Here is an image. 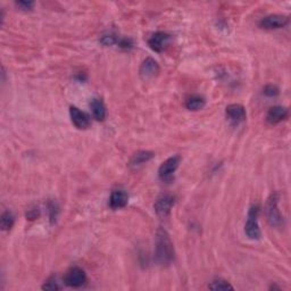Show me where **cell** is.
Masks as SVG:
<instances>
[{
    "label": "cell",
    "mask_w": 291,
    "mask_h": 291,
    "mask_svg": "<svg viewBox=\"0 0 291 291\" xmlns=\"http://www.w3.org/2000/svg\"><path fill=\"white\" fill-rule=\"evenodd\" d=\"M159 71L160 69L158 63H157L154 58H151V57H148L140 65L139 74L142 80L147 81L156 78V76L159 74Z\"/></svg>",
    "instance_id": "obj_8"
},
{
    "label": "cell",
    "mask_w": 291,
    "mask_h": 291,
    "mask_svg": "<svg viewBox=\"0 0 291 291\" xmlns=\"http://www.w3.org/2000/svg\"><path fill=\"white\" fill-rule=\"evenodd\" d=\"M227 118L233 125H238V124L242 123L246 120V109L240 104H231L229 105L225 109Z\"/></svg>",
    "instance_id": "obj_9"
},
{
    "label": "cell",
    "mask_w": 291,
    "mask_h": 291,
    "mask_svg": "<svg viewBox=\"0 0 291 291\" xmlns=\"http://www.w3.org/2000/svg\"><path fill=\"white\" fill-rule=\"evenodd\" d=\"M289 23V17L284 15H280V14H272V15H267L264 18H262L260 22V26L265 30H278V28H282Z\"/></svg>",
    "instance_id": "obj_7"
},
{
    "label": "cell",
    "mask_w": 291,
    "mask_h": 291,
    "mask_svg": "<svg viewBox=\"0 0 291 291\" xmlns=\"http://www.w3.org/2000/svg\"><path fill=\"white\" fill-rule=\"evenodd\" d=\"M208 288L211 290H235V288L227 280H223L221 278L214 279L211 284L208 285Z\"/></svg>",
    "instance_id": "obj_18"
},
{
    "label": "cell",
    "mask_w": 291,
    "mask_h": 291,
    "mask_svg": "<svg viewBox=\"0 0 291 291\" xmlns=\"http://www.w3.org/2000/svg\"><path fill=\"white\" fill-rule=\"evenodd\" d=\"M42 289L44 290H49V291H55V290H59L60 287L55 276H50V278L46 281L45 284L42 285Z\"/></svg>",
    "instance_id": "obj_19"
},
{
    "label": "cell",
    "mask_w": 291,
    "mask_h": 291,
    "mask_svg": "<svg viewBox=\"0 0 291 291\" xmlns=\"http://www.w3.org/2000/svg\"><path fill=\"white\" fill-rule=\"evenodd\" d=\"M171 41V36L166 32H156L152 35L149 40H148V45L151 48V50H154L156 52H161L166 47L169 46Z\"/></svg>",
    "instance_id": "obj_11"
},
{
    "label": "cell",
    "mask_w": 291,
    "mask_h": 291,
    "mask_svg": "<svg viewBox=\"0 0 291 291\" xmlns=\"http://www.w3.org/2000/svg\"><path fill=\"white\" fill-rule=\"evenodd\" d=\"M128 203V195L124 190H114L109 197V207L112 209L124 208Z\"/></svg>",
    "instance_id": "obj_13"
},
{
    "label": "cell",
    "mask_w": 291,
    "mask_h": 291,
    "mask_svg": "<svg viewBox=\"0 0 291 291\" xmlns=\"http://www.w3.org/2000/svg\"><path fill=\"white\" fill-rule=\"evenodd\" d=\"M175 260V251L173 242L171 240L169 232L163 228H159L156 233L155 243V261L160 266H169Z\"/></svg>",
    "instance_id": "obj_1"
},
{
    "label": "cell",
    "mask_w": 291,
    "mask_h": 291,
    "mask_svg": "<svg viewBox=\"0 0 291 291\" xmlns=\"http://www.w3.org/2000/svg\"><path fill=\"white\" fill-rule=\"evenodd\" d=\"M15 6L17 8H20L21 11L27 12V11H32L33 7H35V3L33 2H17L15 3Z\"/></svg>",
    "instance_id": "obj_23"
},
{
    "label": "cell",
    "mask_w": 291,
    "mask_h": 291,
    "mask_svg": "<svg viewBox=\"0 0 291 291\" xmlns=\"http://www.w3.org/2000/svg\"><path fill=\"white\" fill-rule=\"evenodd\" d=\"M87 274L85 272L80 269L78 266H73L66 272V274L64 276V282L68 287L71 288H80L87 283Z\"/></svg>",
    "instance_id": "obj_5"
},
{
    "label": "cell",
    "mask_w": 291,
    "mask_h": 291,
    "mask_svg": "<svg viewBox=\"0 0 291 291\" xmlns=\"http://www.w3.org/2000/svg\"><path fill=\"white\" fill-rule=\"evenodd\" d=\"M279 204V195L274 192L270 196L266 205V214L267 219L272 227H281L283 224V218L278 207Z\"/></svg>",
    "instance_id": "obj_4"
},
{
    "label": "cell",
    "mask_w": 291,
    "mask_h": 291,
    "mask_svg": "<svg viewBox=\"0 0 291 291\" xmlns=\"http://www.w3.org/2000/svg\"><path fill=\"white\" fill-rule=\"evenodd\" d=\"M90 108H91L93 117L96 118L97 121L99 122L105 121V118H106L107 115V111L106 106H105V104L102 99L93 98L91 100V103H90Z\"/></svg>",
    "instance_id": "obj_15"
},
{
    "label": "cell",
    "mask_w": 291,
    "mask_h": 291,
    "mask_svg": "<svg viewBox=\"0 0 291 291\" xmlns=\"http://www.w3.org/2000/svg\"><path fill=\"white\" fill-rule=\"evenodd\" d=\"M205 106H206V100H205L203 97L198 96V94H193V96H190L185 100V107L189 111L192 112H197L203 109Z\"/></svg>",
    "instance_id": "obj_16"
},
{
    "label": "cell",
    "mask_w": 291,
    "mask_h": 291,
    "mask_svg": "<svg viewBox=\"0 0 291 291\" xmlns=\"http://www.w3.org/2000/svg\"><path fill=\"white\" fill-rule=\"evenodd\" d=\"M181 163V157L179 155L172 156L166 159L163 164L160 165L158 170V176L161 182L170 183L174 180V174L176 170L179 169Z\"/></svg>",
    "instance_id": "obj_3"
},
{
    "label": "cell",
    "mask_w": 291,
    "mask_h": 291,
    "mask_svg": "<svg viewBox=\"0 0 291 291\" xmlns=\"http://www.w3.org/2000/svg\"><path fill=\"white\" fill-rule=\"evenodd\" d=\"M155 157V154L149 150H140L136 152L135 155L131 157L130 161H128V166L132 170H139L142 166L146 165L148 161H150Z\"/></svg>",
    "instance_id": "obj_12"
},
{
    "label": "cell",
    "mask_w": 291,
    "mask_h": 291,
    "mask_svg": "<svg viewBox=\"0 0 291 291\" xmlns=\"http://www.w3.org/2000/svg\"><path fill=\"white\" fill-rule=\"evenodd\" d=\"M258 205H252L249 212H248L247 222L245 224V233L250 240H260L262 237L261 228L258 224Z\"/></svg>",
    "instance_id": "obj_2"
},
{
    "label": "cell",
    "mask_w": 291,
    "mask_h": 291,
    "mask_svg": "<svg viewBox=\"0 0 291 291\" xmlns=\"http://www.w3.org/2000/svg\"><path fill=\"white\" fill-rule=\"evenodd\" d=\"M15 223V217H14L13 213L11 211H6L3 213L2 219H0V227H2L3 231H9L14 227Z\"/></svg>",
    "instance_id": "obj_17"
},
{
    "label": "cell",
    "mask_w": 291,
    "mask_h": 291,
    "mask_svg": "<svg viewBox=\"0 0 291 291\" xmlns=\"http://www.w3.org/2000/svg\"><path fill=\"white\" fill-rule=\"evenodd\" d=\"M70 116L72 123L75 125V127H78L79 130H87L91 124L90 121V117L87 113H84L75 106L70 107Z\"/></svg>",
    "instance_id": "obj_10"
},
{
    "label": "cell",
    "mask_w": 291,
    "mask_h": 291,
    "mask_svg": "<svg viewBox=\"0 0 291 291\" xmlns=\"http://www.w3.org/2000/svg\"><path fill=\"white\" fill-rule=\"evenodd\" d=\"M48 211H49V217L51 223H54L57 218V215H58V207H57L56 203H49L48 204Z\"/></svg>",
    "instance_id": "obj_22"
},
{
    "label": "cell",
    "mask_w": 291,
    "mask_h": 291,
    "mask_svg": "<svg viewBox=\"0 0 291 291\" xmlns=\"http://www.w3.org/2000/svg\"><path fill=\"white\" fill-rule=\"evenodd\" d=\"M175 204V198L171 195H161L158 198L156 199V202L154 204V208L157 215L159 217L165 218L166 216L170 215V213L172 211Z\"/></svg>",
    "instance_id": "obj_6"
},
{
    "label": "cell",
    "mask_w": 291,
    "mask_h": 291,
    "mask_svg": "<svg viewBox=\"0 0 291 291\" xmlns=\"http://www.w3.org/2000/svg\"><path fill=\"white\" fill-rule=\"evenodd\" d=\"M263 92L266 97H276L280 93V90L274 84H267L264 88Z\"/></svg>",
    "instance_id": "obj_21"
},
{
    "label": "cell",
    "mask_w": 291,
    "mask_h": 291,
    "mask_svg": "<svg viewBox=\"0 0 291 291\" xmlns=\"http://www.w3.org/2000/svg\"><path fill=\"white\" fill-rule=\"evenodd\" d=\"M288 117V109L283 106H274L270 108V111L267 112L266 121L270 124H279L280 122L284 121Z\"/></svg>",
    "instance_id": "obj_14"
},
{
    "label": "cell",
    "mask_w": 291,
    "mask_h": 291,
    "mask_svg": "<svg viewBox=\"0 0 291 291\" xmlns=\"http://www.w3.org/2000/svg\"><path fill=\"white\" fill-rule=\"evenodd\" d=\"M118 38H120V37H117L115 35H112V33H111V35L103 36L102 39H100V42H102V44L104 46H106V47L114 46V45H117Z\"/></svg>",
    "instance_id": "obj_20"
},
{
    "label": "cell",
    "mask_w": 291,
    "mask_h": 291,
    "mask_svg": "<svg viewBox=\"0 0 291 291\" xmlns=\"http://www.w3.org/2000/svg\"><path fill=\"white\" fill-rule=\"evenodd\" d=\"M39 209H30V211H28L27 213H26V217L28 218V219H36V218H38L39 217Z\"/></svg>",
    "instance_id": "obj_24"
}]
</instances>
